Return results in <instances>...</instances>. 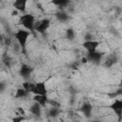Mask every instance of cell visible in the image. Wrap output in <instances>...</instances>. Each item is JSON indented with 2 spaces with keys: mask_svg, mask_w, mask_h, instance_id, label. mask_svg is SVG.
<instances>
[{
  "mask_svg": "<svg viewBox=\"0 0 122 122\" xmlns=\"http://www.w3.org/2000/svg\"><path fill=\"white\" fill-rule=\"evenodd\" d=\"M31 71H32V70H31L29 66L23 65V66L21 67V69H20V75L23 76L24 78H27V77H29V75L30 74Z\"/></svg>",
  "mask_w": 122,
  "mask_h": 122,
  "instance_id": "obj_9",
  "label": "cell"
},
{
  "mask_svg": "<svg viewBox=\"0 0 122 122\" xmlns=\"http://www.w3.org/2000/svg\"><path fill=\"white\" fill-rule=\"evenodd\" d=\"M58 113H59V109L58 108H54V107H52L49 112V114L51 116H56Z\"/></svg>",
  "mask_w": 122,
  "mask_h": 122,
  "instance_id": "obj_16",
  "label": "cell"
},
{
  "mask_svg": "<svg viewBox=\"0 0 122 122\" xmlns=\"http://www.w3.org/2000/svg\"><path fill=\"white\" fill-rule=\"evenodd\" d=\"M29 35H30V31L24 30H18L17 32L15 33V38H16V40L18 41L19 45L21 46V48L23 50L26 47V43H27Z\"/></svg>",
  "mask_w": 122,
  "mask_h": 122,
  "instance_id": "obj_2",
  "label": "cell"
},
{
  "mask_svg": "<svg viewBox=\"0 0 122 122\" xmlns=\"http://www.w3.org/2000/svg\"><path fill=\"white\" fill-rule=\"evenodd\" d=\"M88 62V58L87 57H83L82 58V63H87Z\"/></svg>",
  "mask_w": 122,
  "mask_h": 122,
  "instance_id": "obj_24",
  "label": "cell"
},
{
  "mask_svg": "<svg viewBox=\"0 0 122 122\" xmlns=\"http://www.w3.org/2000/svg\"><path fill=\"white\" fill-rule=\"evenodd\" d=\"M120 88H122V79H121V81H120Z\"/></svg>",
  "mask_w": 122,
  "mask_h": 122,
  "instance_id": "obj_25",
  "label": "cell"
},
{
  "mask_svg": "<svg viewBox=\"0 0 122 122\" xmlns=\"http://www.w3.org/2000/svg\"><path fill=\"white\" fill-rule=\"evenodd\" d=\"M24 116H21V115H18V116H15L12 118V122H23L24 121Z\"/></svg>",
  "mask_w": 122,
  "mask_h": 122,
  "instance_id": "obj_19",
  "label": "cell"
},
{
  "mask_svg": "<svg viewBox=\"0 0 122 122\" xmlns=\"http://www.w3.org/2000/svg\"><path fill=\"white\" fill-rule=\"evenodd\" d=\"M110 108L112 110L114 111V112H122V100H115L111 106Z\"/></svg>",
  "mask_w": 122,
  "mask_h": 122,
  "instance_id": "obj_12",
  "label": "cell"
},
{
  "mask_svg": "<svg viewBox=\"0 0 122 122\" xmlns=\"http://www.w3.org/2000/svg\"><path fill=\"white\" fill-rule=\"evenodd\" d=\"M52 3L55 4V5H58V6H60V7H65L69 2L66 1V0H59V1H53Z\"/></svg>",
  "mask_w": 122,
  "mask_h": 122,
  "instance_id": "obj_17",
  "label": "cell"
},
{
  "mask_svg": "<svg viewBox=\"0 0 122 122\" xmlns=\"http://www.w3.org/2000/svg\"><path fill=\"white\" fill-rule=\"evenodd\" d=\"M50 23L51 21L49 19H43L41 21H38L34 24V30L37 31V32H40V33H43L50 26Z\"/></svg>",
  "mask_w": 122,
  "mask_h": 122,
  "instance_id": "obj_3",
  "label": "cell"
},
{
  "mask_svg": "<svg viewBox=\"0 0 122 122\" xmlns=\"http://www.w3.org/2000/svg\"><path fill=\"white\" fill-rule=\"evenodd\" d=\"M80 111L84 113V115H85L86 117L89 118V117L91 116V113H92V106H91L90 104L86 103V104H84V105L81 107Z\"/></svg>",
  "mask_w": 122,
  "mask_h": 122,
  "instance_id": "obj_10",
  "label": "cell"
},
{
  "mask_svg": "<svg viewBox=\"0 0 122 122\" xmlns=\"http://www.w3.org/2000/svg\"><path fill=\"white\" fill-rule=\"evenodd\" d=\"M17 111L19 112V114L22 116V115H24L25 114V111L22 109V108H17Z\"/></svg>",
  "mask_w": 122,
  "mask_h": 122,
  "instance_id": "obj_22",
  "label": "cell"
},
{
  "mask_svg": "<svg viewBox=\"0 0 122 122\" xmlns=\"http://www.w3.org/2000/svg\"><path fill=\"white\" fill-rule=\"evenodd\" d=\"M56 17L60 20V21H66V20H68V15L65 13V12H63V11H59V12H57L56 13Z\"/></svg>",
  "mask_w": 122,
  "mask_h": 122,
  "instance_id": "obj_15",
  "label": "cell"
},
{
  "mask_svg": "<svg viewBox=\"0 0 122 122\" xmlns=\"http://www.w3.org/2000/svg\"><path fill=\"white\" fill-rule=\"evenodd\" d=\"M92 122H98V121H92Z\"/></svg>",
  "mask_w": 122,
  "mask_h": 122,
  "instance_id": "obj_26",
  "label": "cell"
},
{
  "mask_svg": "<svg viewBox=\"0 0 122 122\" xmlns=\"http://www.w3.org/2000/svg\"><path fill=\"white\" fill-rule=\"evenodd\" d=\"M49 103H50L52 107H54V108H59V107H60V104H59L58 102L54 101V100H49Z\"/></svg>",
  "mask_w": 122,
  "mask_h": 122,
  "instance_id": "obj_20",
  "label": "cell"
},
{
  "mask_svg": "<svg viewBox=\"0 0 122 122\" xmlns=\"http://www.w3.org/2000/svg\"><path fill=\"white\" fill-rule=\"evenodd\" d=\"M115 62H116V56L111 55V56H109V58L106 60L105 66H106V67H112Z\"/></svg>",
  "mask_w": 122,
  "mask_h": 122,
  "instance_id": "obj_14",
  "label": "cell"
},
{
  "mask_svg": "<svg viewBox=\"0 0 122 122\" xmlns=\"http://www.w3.org/2000/svg\"><path fill=\"white\" fill-rule=\"evenodd\" d=\"M83 46H84V48L88 51V52H92V51H95L96 48L99 46V42L93 41V40L85 41V42L83 43Z\"/></svg>",
  "mask_w": 122,
  "mask_h": 122,
  "instance_id": "obj_4",
  "label": "cell"
},
{
  "mask_svg": "<svg viewBox=\"0 0 122 122\" xmlns=\"http://www.w3.org/2000/svg\"><path fill=\"white\" fill-rule=\"evenodd\" d=\"M92 36L91 34H89V33H88V34H86L85 39H86V41H91V40H92Z\"/></svg>",
  "mask_w": 122,
  "mask_h": 122,
  "instance_id": "obj_23",
  "label": "cell"
},
{
  "mask_svg": "<svg viewBox=\"0 0 122 122\" xmlns=\"http://www.w3.org/2000/svg\"><path fill=\"white\" fill-rule=\"evenodd\" d=\"M30 112H31L32 114L38 116V115H40V113H41V105L38 104L37 102H35V103L30 107Z\"/></svg>",
  "mask_w": 122,
  "mask_h": 122,
  "instance_id": "obj_11",
  "label": "cell"
},
{
  "mask_svg": "<svg viewBox=\"0 0 122 122\" xmlns=\"http://www.w3.org/2000/svg\"><path fill=\"white\" fill-rule=\"evenodd\" d=\"M101 57H102V53L101 52H98V51H92V52H88L87 54V58L89 61H92V63H95V64H98L99 61L101 60Z\"/></svg>",
  "mask_w": 122,
  "mask_h": 122,
  "instance_id": "obj_5",
  "label": "cell"
},
{
  "mask_svg": "<svg viewBox=\"0 0 122 122\" xmlns=\"http://www.w3.org/2000/svg\"><path fill=\"white\" fill-rule=\"evenodd\" d=\"M20 23L29 30H34V17L31 14H25L20 17Z\"/></svg>",
  "mask_w": 122,
  "mask_h": 122,
  "instance_id": "obj_1",
  "label": "cell"
},
{
  "mask_svg": "<svg viewBox=\"0 0 122 122\" xmlns=\"http://www.w3.org/2000/svg\"><path fill=\"white\" fill-rule=\"evenodd\" d=\"M67 37H68L70 40H72V39H73V37H74V32H73V30H72L71 29H69V30H67Z\"/></svg>",
  "mask_w": 122,
  "mask_h": 122,
  "instance_id": "obj_18",
  "label": "cell"
},
{
  "mask_svg": "<svg viewBox=\"0 0 122 122\" xmlns=\"http://www.w3.org/2000/svg\"><path fill=\"white\" fill-rule=\"evenodd\" d=\"M28 91H26L25 89H18L17 92H16V94H15V97L16 98H23V97H26L28 95Z\"/></svg>",
  "mask_w": 122,
  "mask_h": 122,
  "instance_id": "obj_13",
  "label": "cell"
},
{
  "mask_svg": "<svg viewBox=\"0 0 122 122\" xmlns=\"http://www.w3.org/2000/svg\"><path fill=\"white\" fill-rule=\"evenodd\" d=\"M32 93H35V95H46L47 93V90H46V86L43 82H39L35 84V90L33 91Z\"/></svg>",
  "mask_w": 122,
  "mask_h": 122,
  "instance_id": "obj_6",
  "label": "cell"
},
{
  "mask_svg": "<svg viewBox=\"0 0 122 122\" xmlns=\"http://www.w3.org/2000/svg\"><path fill=\"white\" fill-rule=\"evenodd\" d=\"M26 4H27V1L26 0H17V1H15L13 3V7L17 10L24 11L26 10Z\"/></svg>",
  "mask_w": 122,
  "mask_h": 122,
  "instance_id": "obj_7",
  "label": "cell"
},
{
  "mask_svg": "<svg viewBox=\"0 0 122 122\" xmlns=\"http://www.w3.org/2000/svg\"><path fill=\"white\" fill-rule=\"evenodd\" d=\"M30 84V83H29V82H24V83H23V89H25L26 91H28V92H29Z\"/></svg>",
  "mask_w": 122,
  "mask_h": 122,
  "instance_id": "obj_21",
  "label": "cell"
},
{
  "mask_svg": "<svg viewBox=\"0 0 122 122\" xmlns=\"http://www.w3.org/2000/svg\"><path fill=\"white\" fill-rule=\"evenodd\" d=\"M33 100L35 102H37L38 104H40L41 106H45L49 102V99H48L47 95H35L33 97Z\"/></svg>",
  "mask_w": 122,
  "mask_h": 122,
  "instance_id": "obj_8",
  "label": "cell"
}]
</instances>
